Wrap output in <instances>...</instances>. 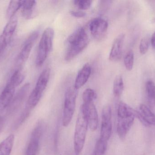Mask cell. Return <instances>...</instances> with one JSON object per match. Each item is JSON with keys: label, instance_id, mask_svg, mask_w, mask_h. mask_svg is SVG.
Masks as SVG:
<instances>
[{"label": "cell", "instance_id": "9a60e30c", "mask_svg": "<svg viewBox=\"0 0 155 155\" xmlns=\"http://www.w3.org/2000/svg\"><path fill=\"white\" fill-rule=\"evenodd\" d=\"M30 87V84L27 83L21 88L8 106V113H11V112H14L20 105L27 95Z\"/></svg>", "mask_w": 155, "mask_h": 155}, {"label": "cell", "instance_id": "484cf974", "mask_svg": "<svg viewBox=\"0 0 155 155\" xmlns=\"http://www.w3.org/2000/svg\"><path fill=\"white\" fill-rule=\"evenodd\" d=\"M151 42L150 38L149 37H144L141 40L139 45V51L140 53L142 54H145L149 49V45Z\"/></svg>", "mask_w": 155, "mask_h": 155}, {"label": "cell", "instance_id": "ffe728a7", "mask_svg": "<svg viewBox=\"0 0 155 155\" xmlns=\"http://www.w3.org/2000/svg\"><path fill=\"white\" fill-rule=\"evenodd\" d=\"M23 1H12L10 2L7 10V16L11 19L15 16V15L19 9L21 7Z\"/></svg>", "mask_w": 155, "mask_h": 155}, {"label": "cell", "instance_id": "cb8c5ba5", "mask_svg": "<svg viewBox=\"0 0 155 155\" xmlns=\"http://www.w3.org/2000/svg\"><path fill=\"white\" fill-rule=\"evenodd\" d=\"M97 96V95L94 90L91 88H87L84 91L82 95L83 103L94 102L96 99Z\"/></svg>", "mask_w": 155, "mask_h": 155}, {"label": "cell", "instance_id": "7a4b0ae2", "mask_svg": "<svg viewBox=\"0 0 155 155\" xmlns=\"http://www.w3.org/2000/svg\"><path fill=\"white\" fill-rule=\"evenodd\" d=\"M139 112L124 102L119 104L117 109V133L124 140L132 127L135 118L138 117Z\"/></svg>", "mask_w": 155, "mask_h": 155}, {"label": "cell", "instance_id": "277c9868", "mask_svg": "<svg viewBox=\"0 0 155 155\" xmlns=\"http://www.w3.org/2000/svg\"><path fill=\"white\" fill-rule=\"evenodd\" d=\"M88 127L87 117L84 109L81 105L78 115L74 135V150L78 155L84 148Z\"/></svg>", "mask_w": 155, "mask_h": 155}, {"label": "cell", "instance_id": "1f68e13d", "mask_svg": "<svg viewBox=\"0 0 155 155\" xmlns=\"http://www.w3.org/2000/svg\"><path fill=\"white\" fill-rule=\"evenodd\" d=\"M154 21H155V20H154Z\"/></svg>", "mask_w": 155, "mask_h": 155}, {"label": "cell", "instance_id": "4316f807", "mask_svg": "<svg viewBox=\"0 0 155 155\" xmlns=\"http://www.w3.org/2000/svg\"><path fill=\"white\" fill-rule=\"evenodd\" d=\"M92 1L91 0H75L74 3L81 10H87L91 7Z\"/></svg>", "mask_w": 155, "mask_h": 155}, {"label": "cell", "instance_id": "6da1fadb", "mask_svg": "<svg viewBox=\"0 0 155 155\" xmlns=\"http://www.w3.org/2000/svg\"><path fill=\"white\" fill-rule=\"evenodd\" d=\"M89 42V37L83 27L75 30L67 39L68 47L65 55V61L69 62L76 57L86 48Z\"/></svg>", "mask_w": 155, "mask_h": 155}, {"label": "cell", "instance_id": "f546056e", "mask_svg": "<svg viewBox=\"0 0 155 155\" xmlns=\"http://www.w3.org/2000/svg\"><path fill=\"white\" fill-rule=\"evenodd\" d=\"M5 119V116H0V132L4 125Z\"/></svg>", "mask_w": 155, "mask_h": 155}, {"label": "cell", "instance_id": "2e32d148", "mask_svg": "<svg viewBox=\"0 0 155 155\" xmlns=\"http://www.w3.org/2000/svg\"><path fill=\"white\" fill-rule=\"evenodd\" d=\"M37 3L35 1H23L21 13L26 19H30L35 17L36 14Z\"/></svg>", "mask_w": 155, "mask_h": 155}, {"label": "cell", "instance_id": "44dd1931", "mask_svg": "<svg viewBox=\"0 0 155 155\" xmlns=\"http://www.w3.org/2000/svg\"><path fill=\"white\" fill-rule=\"evenodd\" d=\"M107 142L99 138L97 141L92 155H104L107 148Z\"/></svg>", "mask_w": 155, "mask_h": 155}, {"label": "cell", "instance_id": "4fadbf2b", "mask_svg": "<svg viewBox=\"0 0 155 155\" xmlns=\"http://www.w3.org/2000/svg\"><path fill=\"white\" fill-rule=\"evenodd\" d=\"M124 34H120L114 41L109 54V59L113 62H118L121 59L124 41Z\"/></svg>", "mask_w": 155, "mask_h": 155}, {"label": "cell", "instance_id": "f1b7e54d", "mask_svg": "<svg viewBox=\"0 0 155 155\" xmlns=\"http://www.w3.org/2000/svg\"><path fill=\"white\" fill-rule=\"evenodd\" d=\"M71 15L76 18H83L85 16L86 14L83 11H74L71 12Z\"/></svg>", "mask_w": 155, "mask_h": 155}, {"label": "cell", "instance_id": "7c38bea8", "mask_svg": "<svg viewBox=\"0 0 155 155\" xmlns=\"http://www.w3.org/2000/svg\"><path fill=\"white\" fill-rule=\"evenodd\" d=\"M87 117L88 126L92 132H94L97 129L98 125V117L97 110L94 102L83 103Z\"/></svg>", "mask_w": 155, "mask_h": 155}, {"label": "cell", "instance_id": "4dcf8cb0", "mask_svg": "<svg viewBox=\"0 0 155 155\" xmlns=\"http://www.w3.org/2000/svg\"><path fill=\"white\" fill-rule=\"evenodd\" d=\"M150 41H151V43L152 44V46L155 49V32L152 35L151 39H150Z\"/></svg>", "mask_w": 155, "mask_h": 155}, {"label": "cell", "instance_id": "52a82bcc", "mask_svg": "<svg viewBox=\"0 0 155 155\" xmlns=\"http://www.w3.org/2000/svg\"><path fill=\"white\" fill-rule=\"evenodd\" d=\"M77 94V90L74 86L69 87L65 93L62 120L63 126L64 127L69 125L73 117Z\"/></svg>", "mask_w": 155, "mask_h": 155}, {"label": "cell", "instance_id": "8fae6325", "mask_svg": "<svg viewBox=\"0 0 155 155\" xmlns=\"http://www.w3.org/2000/svg\"><path fill=\"white\" fill-rule=\"evenodd\" d=\"M38 36L39 32L35 31L32 33L26 39L17 57V63L18 66H22L26 62Z\"/></svg>", "mask_w": 155, "mask_h": 155}, {"label": "cell", "instance_id": "5b68a950", "mask_svg": "<svg viewBox=\"0 0 155 155\" xmlns=\"http://www.w3.org/2000/svg\"><path fill=\"white\" fill-rule=\"evenodd\" d=\"M50 74L51 70L49 68H45L41 73L34 89L29 96L25 108L31 110L38 104L47 87Z\"/></svg>", "mask_w": 155, "mask_h": 155}, {"label": "cell", "instance_id": "3957f363", "mask_svg": "<svg viewBox=\"0 0 155 155\" xmlns=\"http://www.w3.org/2000/svg\"><path fill=\"white\" fill-rule=\"evenodd\" d=\"M25 78L21 70L15 71L0 95V115L9 106L12 102L16 87L20 85Z\"/></svg>", "mask_w": 155, "mask_h": 155}, {"label": "cell", "instance_id": "d6986e66", "mask_svg": "<svg viewBox=\"0 0 155 155\" xmlns=\"http://www.w3.org/2000/svg\"><path fill=\"white\" fill-rule=\"evenodd\" d=\"M124 87L123 78L121 76H118L115 79L113 86V93L115 97L118 98L121 96L124 91Z\"/></svg>", "mask_w": 155, "mask_h": 155}, {"label": "cell", "instance_id": "ac0fdd59", "mask_svg": "<svg viewBox=\"0 0 155 155\" xmlns=\"http://www.w3.org/2000/svg\"><path fill=\"white\" fill-rule=\"evenodd\" d=\"M140 113L147 125L155 126V115L145 105H141Z\"/></svg>", "mask_w": 155, "mask_h": 155}, {"label": "cell", "instance_id": "9c48e42d", "mask_svg": "<svg viewBox=\"0 0 155 155\" xmlns=\"http://www.w3.org/2000/svg\"><path fill=\"white\" fill-rule=\"evenodd\" d=\"M17 23L18 19L17 17L14 16L10 19L5 26L2 33L0 35V55L11 42L16 29Z\"/></svg>", "mask_w": 155, "mask_h": 155}, {"label": "cell", "instance_id": "d4e9b609", "mask_svg": "<svg viewBox=\"0 0 155 155\" xmlns=\"http://www.w3.org/2000/svg\"><path fill=\"white\" fill-rule=\"evenodd\" d=\"M134 56L132 50L127 52L124 57V63L127 70L131 71L133 69L134 64Z\"/></svg>", "mask_w": 155, "mask_h": 155}, {"label": "cell", "instance_id": "ba28073f", "mask_svg": "<svg viewBox=\"0 0 155 155\" xmlns=\"http://www.w3.org/2000/svg\"><path fill=\"white\" fill-rule=\"evenodd\" d=\"M112 133V110L109 106L106 105L102 111L100 138L107 142Z\"/></svg>", "mask_w": 155, "mask_h": 155}, {"label": "cell", "instance_id": "603a6c76", "mask_svg": "<svg viewBox=\"0 0 155 155\" xmlns=\"http://www.w3.org/2000/svg\"><path fill=\"white\" fill-rule=\"evenodd\" d=\"M147 93L150 102L155 106V85L152 80H149L146 84Z\"/></svg>", "mask_w": 155, "mask_h": 155}, {"label": "cell", "instance_id": "83f0119b", "mask_svg": "<svg viewBox=\"0 0 155 155\" xmlns=\"http://www.w3.org/2000/svg\"><path fill=\"white\" fill-rule=\"evenodd\" d=\"M101 4H100V9L101 12H104L107 10V8L110 6L111 4V1H101Z\"/></svg>", "mask_w": 155, "mask_h": 155}, {"label": "cell", "instance_id": "5bb4252c", "mask_svg": "<svg viewBox=\"0 0 155 155\" xmlns=\"http://www.w3.org/2000/svg\"><path fill=\"white\" fill-rule=\"evenodd\" d=\"M91 72L92 68L90 65L85 64L79 70L76 76L74 86L75 89L78 90L86 83L91 75Z\"/></svg>", "mask_w": 155, "mask_h": 155}, {"label": "cell", "instance_id": "30bf717a", "mask_svg": "<svg viewBox=\"0 0 155 155\" xmlns=\"http://www.w3.org/2000/svg\"><path fill=\"white\" fill-rule=\"evenodd\" d=\"M108 27L107 21L100 17L93 19L89 24V31L91 35L97 41H101L105 38Z\"/></svg>", "mask_w": 155, "mask_h": 155}, {"label": "cell", "instance_id": "8992f818", "mask_svg": "<svg viewBox=\"0 0 155 155\" xmlns=\"http://www.w3.org/2000/svg\"><path fill=\"white\" fill-rule=\"evenodd\" d=\"M54 35V30L51 27L46 28L43 33L39 42L35 60L37 66H41L43 64L48 55L52 50Z\"/></svg>", "mask_w": 155, "mask_h": 155}, {"label": "cell", "instance_id": "7402d4cb", "mask_svg": "<svg viewBox=\"0 0 155 155\" xmlns=\"http://www.w3.org/2000/svg\"><path fill=\"white\" fill-rule=\"evenodd\" d=\"M39 140L31 138L26 149L25 155H36L39 149Z\"/></svg>", "mask_w": 155, "mask_h": 155}, {"label": "cell", "instance_id": "e0dca14e", "mask_svg": "<svg viewBox=\"0 0 155 155\" xmlns=\"http://www.w3.org/2000/svg\"><path fill=\"white\" fill-rule=\"evenodd\" d=\"M14 135L11 134L0 143V155H10L14 142Z\"/></svg>", "mask_w": 155, "mask_h": 155}]
</instances>
